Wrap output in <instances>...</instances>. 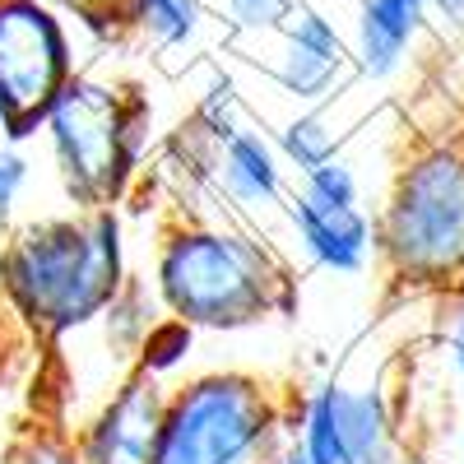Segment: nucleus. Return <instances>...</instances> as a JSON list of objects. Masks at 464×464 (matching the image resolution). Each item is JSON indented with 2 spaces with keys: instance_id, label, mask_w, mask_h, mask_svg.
<instances>
[{
  "instance_id": "obj_1",
  "label": "nucleus",
  "mask_w": 464,
  "mask_h": 464,
  "mask_svg": "<svg viewBox=\"0 0 464 464\" xmlns=\"http://www.w3.org/2000/svg\"><path fill=\"white\" fill-rule=\"evenodd\" d=\"M126 232L116 209L28 218L0 246V288L43 339L89 330L126 284Z\"/></svg>"
},
{
  "instance_id": "obj_2",
  "label": "nucleus",
  "mask_w": 464,
  "mask_h": 464,
  "mask_svg": "<svg viewBox=\"0 0 464 464\" xmlns=\"http://www.w3.org/2000/svg\"><path fill=\"white\" fill-rule=\"evenodd\" d=\"M153 293L190 330H246L297 312V279L251 232L181 223L159 242Z\"/></svg>"
},
{
  "instance_id": "obj_3",
  "label": "nucleus",
  "mask_w": 464,
  "mask_h": 464,
  "mask_svg": "<svg viewBox=\"0 0 464 464\" xmlns=\"http://www.w3.org/2000/svg\"><path fill=\"white\" fill-rule=\"evenodd\" d=\"M376 223V260L404 293H464V144L437 140L400 163Z\"/></svg>"
},
{
  "instance_id": "obj_4",
  "label": "nucleus",
  "mask_w": 464,
  "mask_h": 464,
  "mask_svg": "<svg viewBox=\"0 0 464 464\" xmlns=\"http://www.w3.org/2000/svg\"><path fill=\"white\" fill-rule=\"evenodd\" d=\"M70 209H116L153 149V102L98 74H74L43 116Z\"/></svg>"
},
{
  "instance_id": "obj_5",
  "label": "nucleus",
  "mask_w": 464,
  "mask_h": 464,
  "mask_svg": "<svg viewBox=\"0 0 464 464\" xmlns=\"http://www.w3.org/2000/svg\"><path fill=\"white\" fill-rule=\"evenodd\" d=\"M297 400L256 372H205L172 391L153 464H275L297 437Z\"/></svg>"
},
{
  "instance_id": "obj_6",
  "label": "nucleus",
  "mask_w": 464,
  "mask_h": 464,
  "mask_svg": "<svg viewBox=\"0 0 464 464\" xmlns=\"http://www.w3.org/2000/svg\"><path fill=\"white\" fill-rule=\"evenodd\" d=\"M74 74L80 56L65 14L47 0H0V93L14 107L5 144H28L43 135L47 107Z\"/></svg>"
},
{
  "instance_id": "obj_7",
  "label": "nucleus",
  "mask_w": 464,
  "mask_h": 464,
  "mask_svg": "<svg viewBox=\"0 0 464 464\" xmlns=\"http://www.w3.org/2000/svg\"><path fill=\"white\" fill-rule=\"evenodd\" d=\"M297 441L316 464H409V437L385 385L325 381L302 391Z\"/></svg>"
},
{
  "instance_id": "obj_8",
  "label": "nucleus",
  "mask_w": 464,
  "mask_h": 464,
  "mask_svg": "<svg viewBox=\"0 0 464 464\" xmlns=\"http://www.w3.org/2000/svg\"><path fill=\"white\" fill-rule=\"evenodd\" d=\"M168 404H172L168 381L130 367L111 385L102 409L84 428H74L80 459L84 464H153L163 428H168Z\"/></svg>"
},
{
  "instance_id": "obj_9",
  "label": "nucleus",
  "mask_w": 464,
  "mask_h": 464,
  "mask_svg": "<svg viewBox=\"0 0 464 464\" xmlns=\"http://www.w3.org/2000/svg\"><path fill=\"white\" fill-rule=\"evenodd\" d=\"M284 52L275 56L269 74L284 98L302 107H325L348 80H353V56H348V37L339 24L316 10V5H297V14L279 33Z\"/></svg>"
},
{
  "instance_id": "obj_10",
  "label": "nucleus",
  "mask_w": 464,
  "mask_h": 464,
  "mask_svg": "<svg viewBox=\"0 0 464 464\" xmlns=\"http://www.w3.org/2000/svg\"><path fill=\"white\" fill-rule=\"evenodd\" d=\"M284 218L297 237V251L325 275L353 279L376 260V223L362 205H321L297 190Z\"/></svg>"
},
{
  "instance_id": "obj_11",
  "label": "nucleus",
  "mask_w": 464,
  "mask_h": 464,
  "mask_svg": "<svg viewBox=\"0 0 464 464\" xmlns=\"http://www.w3.org/2000/svg\"><path fill=\"white\" fill-rule=\"evenodd\" d=\"M428 14H432L428 0H358L353 33H348L353 74H362L372 84L395 80L409 65L422 28H428Z\"/></svg>"
},
{
  "instance_id": "obj_12",
  "label": "nucleus",
  "mask_w": 464,
  "mask_h": 464,
  "mask_svg": "<svg viewBox=\"0 0 464 464\" xmlns=\"http://www.w3.org/2000/svg\"><path fill=\"white\" fill-rule=\"evenodd\" d=\"M214 186L237 205V209H269L284 200V168H279V149L269 144L260 130L242 126L223 149H218V168Z\"/></svg>"
},
{
  "instance_id": "obj_13",
  "label": "nucleus",
  "mask_w": 464,
  "mask_h": 464,
  "mask_svg": "<svg viewBox=\"0 0 464 464\" xmlns=\"http://www.w3.org/2000/svg\"><path fill=\"white\" fill-rule=\"evenodd\" d=\"M209 14L200 0H130L126 5V37H135L140 47L172 56V52H190L196 37L205 33Z\"/></svg>"
},
{
  "instance_id": "obj_14",
  "label": "nucleus",
  "mask_w": 464,
  "mask_h": 464,
  "mask_svg": "<svg viewBox=\"0 0 464 464\" xmlns=\"http://www.w3.org/2000/svg\"><path fill=\"white\" fill-rule=\"evenodd\" d=\"M275 149H279V159L288 168H297L306 177V172L325 168L330 159H339V130H334V121H330L321 107H306V111L293 116V121L279 126Z\"/></svg>"
},
{
  "instance_id": "obj_15",
  "label": "nucleus",
  "mask_w": 464,
  "mask_h": 464,
  "mask_svg": "<svg viewBox=\"0 0 464 464\" xmlns=\"http://www.w3.org/2000/svg\"><path fill=\"white\" fill-rule=\"evenodd\" d=\"M200 5L237 37H279L302 0H200Z\"/></svg>"
},
{
  "instance_id": "obj_16",
  "label": "nucleus",
  "mask_w": 464,
  "mask_h": 464,
  "mask_svg": "<svg viewBox=\"0 0 464 464\" xmlns=\"http://www.w3.org/2000/svg\"><path fill=\"white\" fill-rule=\"evenodd\" d=\"M190 353H196V330H190L186 321H177V316H163L159 325L144 334L140 353H135V372L172 381L190 362Z\"/></svg>"
},
{
  "instance_id": "obj_17",
  "label": "nucleus",
  "mask_w": 464,
  "mask_h": 464,
  "mask_svg": "<svg viewBox=\"0 0 464 464\" xmlns=\"http://www.w3.org/2000/svg\"><path fill=\"white\" fill-rule=\"evenodd\" d=\"M190 126H200L218 149L237 135L246 121H242V93H237V84L227 80V74H214V80L205 84V93L190 102V116H186Z\"/></svg>"
},
{
  "instance_id": "obj_18",
  "label": "nucleus",
  "mask_w": 464,
  "mask_h": 464,
  "mask_svg": "<svg viewBox=\"0 0 464 464\" xmlns=\"http://www.w3.org/2000/svg\"><path fill=\"white\" fill-rule=\"evenodd\" d=\"M5 464H84L65 428H24L5 450Z\"/></svg>"
},
{
  "instance_id": "obj_19",
  "label": "nucleus",
  "mask_w": 464,
  "mask_h": 464,
  "mask_svg": "<svg viewBox=\"0 0 464 464\" xmlns=\"http://www.w3.org/2000/svg\"><path fill=\"white\" fill-rule=\"evenodd\" d=\"M302 196H312L321 205H358L362 200V181H358L353 163L339 153V159H330L325 168L302 177Z\"/></svg>"
},
{
  "instance_id": "obj_20",
  "label": "nucleus",
  "mask_w": 464,
  "mask_h": 464,
  "mask_svg": "<svg viewBox=\"0 0 464 464\" xmlns=\"http://www.w3.org/2000/svg\"><path fill=\"white\" fill-rule=\"evenodd\" d=\"M52 10L61 14H74L89 33H98L102 43H116V37H126L121 19H126V5L130 0H47Z\"/></svg>"
},
{
  "instance_id": "obj_21",
  "label": "nucleus",
  "mask_w": 464,
  "mask_h": 464,
  "mask_svg": "<svg viewBox=\"0 0 464 464\" xmlns=\"http://www.w3.org/2000/svg\"><path fill=\"white\" fill-rule=\"evenodd\" d=\"M28 177H33V163H28L24 144H5V140H0V223L14 214Z\"/></svg>"
},
{
  "instance_id": "obj_22",
  "label": "nucleus",
  "mask_w": 464,
  "mask_h": 464,
  "mask_svg": "<svg viewBox=\"0 0 464 464\" xmlns=\"http://www.w3.org/2000/svg\"><path fill=\"white\" fill-rule=\"evenodd\" d=\"M441 348H446L450 372L464 376V293L446 297V306H441Z\"/></svg>"
},
{
  "instance_id": "obj_23",
  "label": "nucleus",
  "mask_w": 464,
  "mask_h": 464,
  "mask_svg": "<svg viewBox=\"0 0 464 464\" xmlns=\"http://www.w3.org/2000/svg\"><path fill=\"white\" fill-rule=\"evenodd\" d=\"M275 464H316V459L306 455V446H302V441L293 437V441H288V446L279 450V459H275Z\"/></svg>"
},
{
  "instance_id": "obj_24",
  "label": "nucleus",
  "mask_w": 464,
  "mask_h": 464,
  "mask_svg": "<svg viewBox=\"0 0 464 464\" xmlns=\"http://www.w3.org/2000/svg\"><path fill=\"white\" fill-rule=\"evenodd\" d=\"M428 5L437 14H446V19H464V0H428Z\"/></svg>"
},
{
  "instance_id": "obj_25",
  "label": "nucleus",
  "mask_w": 464,
  "mask_h": 464,
  "mask_svg": "<svg viewBox=\"0 0 464 464\" xmlns=\"http://www.w3.org/2000/svg\"><path fill=\"white\" fill-rule=\"evenodd\" d=\"M10 126H14V107H10V98L0 93V140L10 135Z\"/></svg>"
},
{
  "instance_id": "obj_26",
  "label": "nucleus",
  "mask_w": 464,
  "mask_h": 464,
  "mask_svg": "<svg viewBox=\"0 0 464 464\" xmlns=\"http://www.w3.org/2000/svg\"><path fill=\"white\" fill-rule=\"evenodd\" d=\"M459 450H464V428H459Z\"/></svg>"
}]
</instances>
